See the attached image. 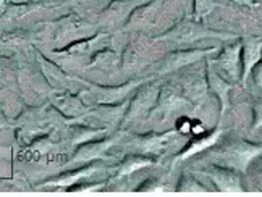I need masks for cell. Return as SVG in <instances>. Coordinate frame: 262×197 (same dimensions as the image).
Segmentation results:
<instances>
[{
	"label": "cell",
	"instance_id": "1",
	"mask_svg": "<svg viewBox=\"0 0 262 197\" xmlns=\"http://www.w3.org/2000/svg\"><path fill=\"white\" fill-rule=\"evenodd\" d=\"M260 55V48H259V42L257 41H249L246 44V52H245V76L246 73L253 68V65L259 60Z\"/></svg>",
	"mask_w": 262,
	"mask_h": 197
},
{
	"label": "cell",
	"instance_id": "2",
	"mask_svg": "<svg viewBox=\"0 0 262 197\" xmlns=\"http://www.w3.org/2000/svg\"><path fill=\"white\" fill-rule=\"evenodd\" d=\"M262 126V105L256 108V128Z\"/></svg>",
	"mask_w": 262,
	"mask_h": 197
},
{
	"label": "cell",
	"instance_id": "3",
	"mask_svg": "<svg viewBox=\"0 0 262 197\" xmlns=\"http://www.w3.org/2000/svg\"><path fill=\"white\" fill-rule=\"evenodd\" d=\"M256 81L259 86H262V65H259V68L256 70Z\"/></svg>",
	"mask_w": 262,
	"mask_h": 197
}]
</instances>
